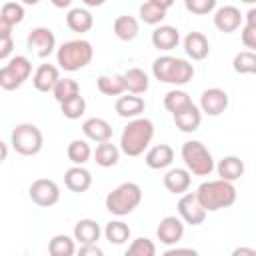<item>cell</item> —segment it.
I'll return each instance as SVG.
<instances>
[{
	"label": "cell",
	"instance_id": "1",
	"mask_svg": "<svg viewBox=\"0 0 256 256\" xmlns=\"http://www.w3.org/2000/svg\"><path fill=\"white\" fill-rule=\"evenodd\" d=\"M154 138V124L148 118H134L130 120L122 134H120V152L126 156H140L148 150L150 142Z\"/></svg>",
	"mask_w": 256,
	"mask_h": 256
},
{
	"label": "cell",
	"instance_id": "2",
	"mask_svg": "<svg viewBox=\"0 0 256 256\" xmlns=\"http://www.w3.org/2000/svg\"><path fill=\"white\" fill-rule=\"evenodd\" d=\"M194 194H196V200L200 202V206L206 210V214L232 206L238 196L236 186L232 182H224L220 178L202 182Z\"/></svg>",
	"mask_w": 256,
	"mask_h": 256
},
{
	"label": "cell",
	"instance_id": "3",
	"mask_svg": "<svg viewBox=\"0 0 256 256\" xmlns=\"http://www.w3.org/2000/svg\"><path fill=\"white\" fill-rule=\"evenodd\" d=\"M152 74L158 82L184 86L194 78V66L184 58L174 56H158L152 62Z\"/></svg>",
	"mask_w": 256,
	"mask_h": 256
},
{
	"label": "cell",
	"instance_id": "4",
	"mask_svg": "<svg viewBox=\"0 0 256 256\" xmlns=\"http://www.w3.org/2000/svg\"><path fill=\"white\" fill-rule=\"evenodd\" d=\"M94 58V48L84 38H74L56 48V64L66 72H76L86 68Z\"/></svg>",
	"mask_w": 256,
	"mask_h": 256
},
{
	"label": "cell",
	"instance_id": "5",
	"mask_svg": "<svg viewBox=\"0 0 256 256\" xmlns=\"http://www.w3.org/2000/svg\"><path fill=\"white\" fill-rule=\"evenodd\" d=\"M142 202V188L136 182H122L106 194V210L114 216H126L134 212Z\"/></svg>",
	"mask_w": 256,
	"mask_h": 256
},
{
	"label": "cell",
	"instance_id": "6",
	"mask_svg": "<svg viewBox=\"0 0 256 256\" xmlns=\"http://www.w3.org/2000/svg\"><path fill=\"white\" fill-rule=\"evenodd\" d=\"M180 156L186 164V170L194 176H210L214 170V158L210 150L200 140H188L182 144Z\"/></svg>",
	"mask_w": 256,
	"mask_h": 256
},
{
	"label": "cell",
	"instance_id": "7",
	"mask_svg": "<svg viewBox=\"0 0 256 256\" xmlns=\"http://www.w3.org/2000/svg\"><path fill=\"white\" fill-rule=\"evenodd\" d=\"M10 144L20 156H36L44 146L42 130L32 122L16 124L10 134Z\"/></svg>",
	"mask_w": 256,
	"mask_h": 256
},
{
	"label": "cell",
	"instance_id": "8",
	"mask_svg": "<svg viewBox=\"0 0 256 256\" xmlns=\"http://www.w3.org/2000/svg\"><path fill=\"white\" fill-rule=\"evenodd\" d=\"M32 76V62L26 56H12L6 66L0 68V88L2 90H18Z\"/></svg>",
	"mask_w": 256,
	"mask_h": 256
},
{
	"label": "cell",
	"instance_id": "9",
	"mask_svg": "<svg viewBox=\"0 0 256 256\" xmlns=\"http://www.w3.org/2000/svg\"><path fill=\"white\" fill-rule=\"evenodd\" d=\"M30 200L40 208H50L60 200V186L52 178H38L28 188Z\"/></svg>",
	"mask_w": 256,
	"mask_h": 256
},
{
	"label": "cell",
	"instance_id": "10",
	"mask_svg": "<svg viewBox=\"0 0 256 256\" xmlns=\"http://www.w3.org/2000/svg\"><path fill=\"white\" fill-rule=\"evenodd\" d=\"M26 46L30 52H34L38 58H48L56 50V36L46 26H36L28 32Z\"/></svg>",
	"mask_w": 256,
	"mask_h": 256
},
{
	"label": "cell",
	"instance_id": "11",
	"mask_svg": "<svg viewBox=\"0 0 256 256\" xmlns=\"http://www.w3.org/2000/svg\"><path fill=\"white\" fill-rule=\"evenodd\" d=\"M178 216L184 224H190V226H198L206 220V210L200 206V202L196 200V194L194 192H186L180 196L178 200Z\"/></svg>",
	"mask_w": 256,
	"mask_h": 256
},
{
	"label": "cell",
	"instance_id": "12",
	"mask_svg": "<svg viewBox=\"0 0 256 256\" xmlns=\"http://www.w3.org/2000/svg\"><path fill=\"white\" fill-rule=\"evenodd\" d=\"M228 92L222 88H208L202 92L200 96V112L208 114V116H220L226 108H228Z\"/></svg>",
	"mask_w": 256,
	"mask_h": 256
},
{
	"label": "cell",
	"instance_id": "13",
	"mask_svg": "<svg viewBox=\"0 0 256 256\" xmlns=\"http://www.w3.org/2000/svg\"><path fill=\"white\" fill-rule=\"evenodd\" d=\"M182 236H184V222L178 216H164L156 226V238L166 246L178 244Z\"/></svg>",
	"mask_w": 256,
	"mask_h": 256
},
{
	"label": "cell",
	"instance_id": "14",
	"mask_svg": "<svg viewBox=\"0 0 256 256\" xmlns=\"http://www.w3.org/2000/svg\"><path fill=\"white\" fill-rule=\"evenodd\" d=\"M244 18H242V12L232 6V4H226V6H220L216 8L214 12V26L216 30L224 32V34H230V32H236L240 26H242Z\"/></svg>",
	"mask_w": 256,
	"mask_h": 256
},
{
	"label": "cell",
	"instance_id": "15",
	"mask_svg": "<svg viewBox=\"0 0 256 256\" xmlns=\"http://www.w3.org/2000/svg\"><path fill=\"white\" fill-rule=\"evenodd\" d=\"M102 236V228L96 220L92 218H82L74 224V230H72V238L74 242H78L80 246H86V244H98Z\"/></svg>",
	"mask_w": 256,
	"mask_h": 256
},
{
	"label": "cell",
	"instance_id": "16",
	"mask_svg": "<svg viewBox=\"0 0 256 256\" xmlns=\"http://www.w3.org/2000/svg\"><path fill=\"white\" fill-rule=\"evenodd\" d=\"M172 6V0H146L140 4L138 12L144 24L156 26L166 18V10Z\"/></svg>",
	"mask_w": 256,
	"mask_h": 256
},
{
	"label": "cell",
	"instance_id": "17",
	"mask_svg": "<svg viewBox=\"0 0 256 256\" xmlns=\"http://www.w3.org/2000/svg\"><path fill=\"white\" fill-rule=\"evenodd\" d=\"M144 162L152 170H164L174 162V150L168 144H156V146L146 150Z\"/></svg>",
	"mask_w": 256,
	"mask_h": 256
},
{
	"label": "cell",
	"instance_id": "18",
	"mask_svg": "<svg viewBox=\"0 0 256 256\" xmlns=\"http://www.w3.org/2000/svg\"><path fill=\"white\" fill-rule=\"evenodd\" d=\"M150 40H152V46H154V48L168 52V50H172V48L178 46V42H180V32H178V28H174V26H170V24H160V26L154 28Z\"/></svg>",
	"mask_w": 256,
	"mask_h": 256
},
{
	"label": "cell",
	"instance_id": "19",
	"mask_svg": "<svg viewBox=\"0 0 256 256\" xmlns=\"http://www.w3.org/2000/svg\"><path fill=\"white\" fill-rule=\"evenodd\" d=\"M184 52L188 58L192 60H204L208 54H210V44H208V38L198 32V30H192L184 36Z\"/></svg>",
	"mask_w": 256,
	"mask_h": 256
},
{
	"label": "cell",
	"instance_id": "20",
	"mask_svg": "<svg viewBox=\"0 0 256 256\" xmlns=\"http://www.w3.org/2000/svg\"><path fill=\"white\" fill-rule=\"evenodd\" d=\"M60 80V70L54 64H40L32 76V84L38 92H52Z\"/></svg>",
	"mask_w": 256,
	"mask_h": 256
},
{
	"label": "cell",
	"instance_id": "21",
	"mask_svg": "<svg viewBox=\"0 0 256 256\" xmlns=\"http://www.w3.org/2000/svg\"><path fill=\"white\" fill-rule=\"evenodd\" d=\"M82 132H84V136H86L88 140L98 142V144L108 142V140L112 138V126H110V122L104 120V118H98V116L84 120Z\"/></svg>",
	"mask_w": 256,
	"mask_h": 256
},
{
	"label": "cell",
	"instance_id": "22",
	"mask_svg": "<svg viewBox=\"0 0 256 256\" xmlns=\"http://www.w3.org/2000/svg\"><path fill=\"white\" fill-rule=\"evenodd\" d=\"M146 108V102L142 96H134V94H126V96H120L114 104V110L118 116L122 118H128V120H134V118H140V114L144 112Z\"/></svg>",
	"mask_w": 256,
	"mask_h": 256
},
{
	"label": "cell",
	"instance_id": "23",
	"mask_svg": "<svg viewBox=\"0 0 256 256\" xmlns=\"http://www.w3.org/2000/svg\"><path fill=\"white\" fill-rule=\"evenodd\" d=\"M64 184L70 192H86L92 186V174L84 166H72L64 172Z\"/></svg>",
	"mask_w": 256,
	"mask_h": 256
},
{
	"label": "cell",
	"instance_id": "24",
	"mask_svg": "<svg viewBox=\"0 0 256 256\" xmlns=\"http://www.w3.org/2000/svg\"><path fill=\"white\" fill-rule=\"evenodd\" d=\"M192 184V174L186 168H170L164 174V186L172 194H186Z\"/></svg>",
	"mask_w": 256,
	"mask_h": 256
},
{
	"label": "cell",
	"instance_id": "25",
	"mask_svg": "<svg viewBox=\"0 0 256 256\" xmlns=\"http://www.w3.org/2000/svg\"><path fill=\"white\" fill-rule=\"evenodd\" d=\"M220 180L224 182H236L244 176V162L238 158V156H224L218 164H214Z\"/></svg>",
	"mask_w": 256,
	"mask_h": 256
},
{
	"label": "cell",
	"instance_id": "26",
	"mask_svg": "<svg viewBox=\"0 0 256 256\" xmlns=\"http://www.w3.org/2000/svg\"><path fill=\"white\" fill-rule=\"evenodd\" d=\"M66 26L76 34H84L94 26V18H92L90 10H86L82 6H74L66 14Z\"/></svg>",
	"mask_w": 256,
	"mask_h": 256
},
{
	"label": "cell",
	"instance_id": "27",
	"mask_svg": "<svg viewBox=\"0 0 256 256\" xmlns=\"http://www.w3.org/2000/svg\"><path fill=\"white\" fill-rule=\"evenodd\" d=\"M122 78H124V88L126 92L134 94V96H140L148 90L150 86V80H148V74L142 70V68H128L126 72H122Z\"/></svg>",
	"mask_w": 256,
	"mask_h": 256
},
{
	"label": "cell",
	"instance_id": "28",
	"mask_svg": "<svg viewBox=\"0 0 256 256\" xmlns=\"http://www.w3.org/2000/svg\"><path fill=\"white\" fill-rule=\"evenodd\" d=\"M112 30H114V36H116L118 40H122V42H132V40L138 36V32H140V24H138V20H136L134 16L124 14V16L114 18Z\"/></svg>",
	"mask_w": 256,
	"mask_h": 256
},
{
	"label": "cell",
	"instance_id": "29",
	"mask_svg": "<svg viewBox=\"0 0 256 256\" xmlns=\"http://www.w3.org/2000/svg\"><path fill=\"white\" fill-rule=\"evenodd\" d=\"M200 122H202V112L196 104H190L182 112L174 114V124L182 132H196L200 128Z\"/></svg>",
	"mask_w": 256,
	"mask_h": 256
},
{
	"label": "cell",
	"instance_id": "30",
	"mask_svg": "<svg viewBox=\"0 0 256 256\" xmlns=\"http://www.w3.org/2000/svg\"><path fill=\"white\" fill-rule=\"evenodd\" d=\"M94 160H96V164L102 166V168H112V166H116L118 160H120V148H118L116 144H112L110 140H108V142H102V144H98L96 150H94Z\"/></svg>",
	"mask_w": 256,
	"mask_h": 256
},
{
	"label": "cell",
	"instance_id": "31",
	"mask_svg": "<svg viewBox=\"0 0 256 256\" xmlns=\"http://www.w3.org/2000/svg\"><path fill=\"white\" fill-rule=\"evenodd\" d=\"M96 86L104 96H120L126 92L122 74H102V76H98Z\"/></svg>",
	"mask_w": 256,
	"mask_h": 256
},
{
	"label": "cell",
	"instance_id": "32",
	"mask_svg": "<svg viewBox=\"0 0 256 256\" xmlns=\"http://www.w3.org/2000/svg\"><path fill=\"white\" fill-rule=\"evenodd\" d=\"M48 254L50 256H74L76 254V242L68 234H56L48 242Z\"/></svg>",
	"mask_w": 256,
	"mask_h": 256
},
{
	"label": "cell",
	"instance_id": "33",
	"mask_svg": "<svg viewBox=\"0 0 256 256\" xmlns=\"http://www.w3.org/2000/svg\"><path fill=\"white\" fill-rule=\"evenodd\" d=\"M66 154H68V160H70L74 166H84V164L90 160V156H92V148H90V144H88L86 140L76 138V140H72V142L68 144Z\"/></svg>",
	"mask_w": 256,
	"mask_h": 256
},
{
	"label": "cell",
	"instance_id": "34",
	"mask_svg": "<svg viewBox=\"0 0 256 256\" xmlns=\"http://www.w3.org/2000/svg\"><path fill=\"white\" fill-rule=\"evenodd\" d=\"M104 236H106V240L110 244L120 246V244L128 242V238H130V226L126 222H122V220H110L104 226Z\"/></svg>",
	"mask_w": 256,
	"mask_h": 256
},
{
	"label": "cell",
	"instance_id": "35",
	"mask_svg": "<svg viewBox=\"0 0 256 256\" xmlns=\"http://www.w3.org/2000/svg\"><path fill=\"white\" fill-rule=\"evenodd\" d=\"M52 94H54L56 102L62 104V102H66V100H72V98L80 96V86H78V82H76L74 78H60V80L56 82Z\"/></svg>",
	"mask_w": 256,
	"mask_h": 256
},
{
	"label": "cell",
	"instance_id": "36",
	"mask_svg": "<svg viewBox=\"0 0 256 256\" xmlns=\"http://www.w3.org/2000/svg\"><path fill=\"white\" fill-rule=\"evenodd\" d=\"M190 104H194L192 98H190L184 90H178V88L166 92V96H164V108H166L168 112H172V116L178 114V112H182V110L188 108Z\"/></svg>",
	"mask_w": 256,
	"mask_h": 256
},
{
	"label": "cell",
	"instance_id": "37",
	"mask_svg": "<svg viewBox=\"0 0 256 256\" xmlns=\"http://www.w3.org/2000/svg\"><path fill=\"white\" fill-rule=\"evenodd\" d=\"M232 68L236 74H254L256 72V54L250 50H242L234 56Z\"/></svg>",
	"mask_w": 256,
	"mask_h": 256
},
{
	"label": "cell",
	"instance_id": "38",
	"mask_svg": "<svg viewBox=\"0 0 256 256\" xmlns=\"http://www.w3.org/2000/svg\"><path fill=\"white\" fill-rule=\"evenodd\" d=\"M124 256H156V244L150 238L140 236V238L130 242L128 250L124 252Z\"/></svg>",
	"mask_w": 256,
	"mask_h": 256
},
{
	"label": "cell",
	"instance_id": "39",
	"mask_svg": "<svg viewBox=\"0 0 256 256\" xmlns=\"http://www.w3.org/2000/svg\"><path fill=\"white\" fill-rule=\"evenodd\" d=\"M60 112H62V116L68 118V120H78V118L84 116V112H86V100H84L82 96H76V98H72V100H66V102L60 104Z\"/></svg>",
	"mask_w": 256,
	"mask_h": 256
},
{
	"label": "cell",
	"instance_id": "40",
	"mask_svg": "<svg viewBox=\"0 0 256 256\" xmlns=\"http://www.w3.org/2000/svg\"><path fill=\"white\" fill-rule=\"evenodd\" d=\"M0 18L6 20L10 26H16L24 20V6L20 2H6L2 4V10H0Z\"/></svg>",
	"mask_w": 256,
	"mask_h": 256
},
{
	"label": "cell",
	"instance_id": "41",
	"mask_svg": "<svg viewBox=\"0 0 256 256\" xmlns=\"http://www.w3.org/2000/svg\"><path fill=\"white\" fill-rule=\"evenodd\" d=\"M184 8L192 14L206 16L216 8V0H184Z\"/></svg>",
	"mask_w": 256,
	"mask_h": 256
},
{
	"label": "cell",
	"instance_id": "42",
	"mask_svg": "<svg viewBox=\"0 0 256 256\" xmlns=\"http://www.w3.org/2000/svg\"><path fill=\"white\" fill-rule=\"evenodd\" d=\"M240 34H242V44L252 52L256 48V24H244Z\"/></svg>",
	"mask_w": 256,
	"mask_h": 256
},
{
	"label": "cell",
	"instance_id": "43",
	"mask_svg": "<svg viewBox=\"0 0 256 256\" xmlns=\"http://www.w3.org/2000/svg\"><path fill=\"white\" fill-rule=\"evenodd\" d=\"M76 256H104V250L98 244H86L76 250Z\"/></svg>",
	"mask_w": 256,
	"mask_h": 256
},
{
	"label": "cell",
	"instance_id": "44",
	"mask_svg": "<svg viewBox=\"0 0 256 256\" xmlns=\"http://www.w3.org/2000/svg\"><path fill=\"white\" fill-rule=\"evenodd\" d=\"M14 52V38H4L0 40V60L10 58Z\"/></svg>",
	"mask_w": 256,
	"mask_h": 256
},
{
	"label": "cell",
	"instance_id": "45",
	"mask_svg": "<svg viewBox=\"0 0 256 256\" xmlns=\"http://www.w3.org/2000/svg\"><path fill=\"white\" fill-rule=\"evenodd\" d=\"M160 256H200V254L194 248H168Z\"/></svg>",
	"mask_w": 256,
	"mask_h": 256
},
{
	"label": "cell",
	"instance_id": "46",
	"mask_svg": "<svg viewBox=\"0 0 256 256\" xmlns=\"http://www.w3.org/2000/svg\"><path fill=\"white\" fill-rule=\"evenodd\" d=\"M12 28H14V26H10L6 20L0 18V40H4V38H12Z\"/></svg>",
	"mask_w": 256,
	"mask_h": 256
},
{
	"label": "cell",
	"instance_id": "47",
	"mask_svg": "<svg viewBox=\"0 0 256 256\" xmlns=\"http://www.w3.org/2000/svg\"><path fill=\"white\" fill-rule=\"evenodd\" d=\"M232 256H256V250L250 246H238L232 250Z\"/></svg>",
	"mask_w": 256,
	"mask_h": 256
},
{
	"label": "cell",
	"instance_id": "48",
	"mask_svg": "<svg viewBox=\"0 0 256 256\" xmlns=\"http://www.w3.org/2000/svg\"><path fill=\"white\" fill-rule=\"evenodd\" d=\"M242 18H246V24H256V8L252 6V8L246 12V16H242Z\"/></svg>",
	"mask_w": 256,
	"mask_h": 256
},
{
	"label": "cell",
	"instance_id": "49",
	"mask_svg": "<svg viewBox=\"0 0 256 256\" xmlns=\"http://www.w3.org/2000/svg\"><path fill=\"white\" fill-rule=\"evenodd\" d=\"M8 158V144L4 140H0V164Z\"/></svg>",
	"mask_w": 256,
	"mask_h": 256
},
{
	"label": "cell",
	"instance_id": "50",
	"mask_svg": "<svg viewBox=\"0 0 256 256\" xmlns=\"http://www.w3.org/2000/svg\"><path fill=\"white\" fill-rule=\"evenodd\" d=\"M52 4L58 6V8H70V0H54Z\"/></svg>",
	"mask_w": 256,
	"mask_h": 256
}]
</instances>
